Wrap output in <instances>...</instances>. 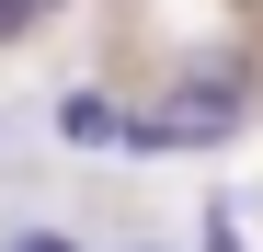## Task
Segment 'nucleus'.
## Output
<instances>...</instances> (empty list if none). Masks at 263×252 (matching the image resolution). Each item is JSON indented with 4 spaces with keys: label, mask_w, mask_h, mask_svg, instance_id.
I'll list each match as a JSON object with an SVG mask.
<instances>
[{
    "label": "nucleus",
    "mask_w": 263,
    "mask_h": 252,
    "mask_svg": "<svg viewBox=\"0 0 263 252\" xmlns=\"http://www.w3.org/2000/svg\"><path fill=\"white\" fill-rule=\"evenodd\" d=\"M240 126H252V58H195L172 92L126 103L115 149H126V160H172V149H229Z\"/></svg>",
    "instance_id": "1"
},
{
    "label": "nucleus",
    "mask_w": 263,
    "mask_h": 252,
    "mask_svg": "<svg viewBox=\"0 0 263 252\" xmlns=\"http://www.w3.org/2000/svg\"><path fill=\"white\" fill-rule=\"evenodd\" d=\"M115 126H126L115 92H69V103H58V138H69V149H115Z\"/></svg>",
    "instance_id": "2"
},
{
    "label": "nucleus",
    "mask_w": 263,
    "mask_h": 252,
    "mask_svg": "<svg viewBox=\"0 0 263 252\" xmlns=\"http://www.w3.org/2000/svg\"><path fill=\"white\" fill-rule=\"evenodd\" d=\"M195 252H252V229H240V206H229V195H206V218H195Z\"/></svg>",
    "instance_id": "3"
},
{
    "label": "nucleus",
    "mask_w": 263,
    "mask_h": 252,
    "mask_svg": "<svg viewBox=\"0 0 263 252\" xmlns=\"http://www.w3.org/2000/svg\"><path fill=\"white\" fill-rule=\"evenodd\" d=\"M0 252H80V241H69V229H12Z\"/></svg>",
    "instance_id": "4"
},
{
    "label": "nucleus",
    "mask_w": 263,
    "mask_h": 252,
    "mask_svg": "<svg viewBox=\"0 0 263 252\" xmlns=\"http://www.w3.org/2000/svg\"><path fill=\"white\" fill-rule=\"evenodd\" d=\"M23 23H34V12H23V0H0V46H12V34H23Z\"/></svg>",
    "instance_id": "5"
},
{
    "label": "nucleus",
    "mask_w": 263,
    "mask_h": 252,
    "mask_svg": "<svg viewBox=\"0 0 263 252\" xmlns=\"http://www.w3.org/2000/svg\"><path fill=\"white\" fill-rule=\"evenodd\" d=\"M126 252H172V241H126Z\"/></svg>",
    "instance_id": "6"
},
{
    "label": "nucleus",
    "mask_w": 263,
    "mask_h": 252,
    "mask_svg": "<svg viewBox=\"0 0 263 252\" xmlns=\"http://www.w3.org/2000/svg\"><path fill=\"white\" fill-rule=\"evenodd\" d=\"M23 12H58V0H23Z\"/></svg>",
    "instance_id": "7"
}]
</instances>
